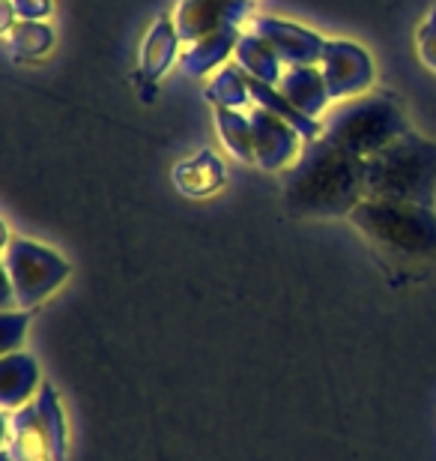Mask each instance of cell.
Listing matches in <instances>:
<instances>
[{
  "label": "cell",
  "instance_id": "obj_1",
  "mask_svg": "<svg viewBox=\"0 0 436 461\" xmlns=\"http://www.w3.org/2000/svg\"><path fill=\"white\" fill-rule=\"evenodd\" d=\"M365 198V159L341 150L323 135L305 144L299 159L287 168L284 210L290 216H350Z\"/></svg>",
  "mask_w": 436,
  "mask_h": 461
},
{
  "label": "cell",
  "instance_id": "obj_2",
  "mask_svg": "<svg viewBox=\"0 0 436 461\" xmlns=\"http://www.w3.org/2000/svg\"><path fill=\"white\" fill-rule=\"evenodd\" d=\"M368 198L436 207V141L415 129L365 159Z\"/></svg>",
  "mask_w": 436,
  "mask_h": 461
},
{
  "label": "cell",
  "instance_id": "obj_3",
  "mask_svg": "<svg viewBox=\"0 0 436 461\" xmlns=\"http://www.w3.org/2000/svg\"><path fill=\"white\" fill-rule=\"evenodd\" d=\"M379 252L404 261L436 258V210L406 201L365 198L347 216Z\"/></svg>",
  "mask_w": 436,
  "mask_h": 461
},
{
  "label": "cell",
  "instance_id": "obj_4",
  "mask_svg": "<svg viewBox=\"0 0 436 461\" xmlns=\"http://www.w3.org/2000/svg\"><path fill=\"white\" fill-rule=\"evenodd\" d=\"M410 123L392 96H361L341 105L323 123V138L359 159H370L374 153L392 144L397 135L410 132Z\"/></svg>",
  "mask_w": 436,
  "mask_h": 461
},
{
  "label": "cell",
  "instance_id": "obj_5",
  "mask_svg": "<svg viewBox=\"0 0 436 461\" xmlns=\"http://www.w3.org/2000/svg\"><path fill=\"white\" fill-rule=\"evenodd\" d=\"M4 273V309H36L69 279L72 267L49 246L6 234Z\"/></svg>",
  "mask_w": 436,
  "mask_h": 461
},
{
  "label": "cell",
  "instance_id": "obj_6",
  "mask_svg": "<svg viewBox=\"0 0 436 461\" xmlns=\"http://www.w3.org/2000/svg\"><path fill=\"white\" fill-rule=\"evenodd\" d=\"M4 447L15 461H67V417L51 384H42L33 402L13 411L4 429Z\"/></svg>",
  "mask_w": 436,
  "mask_h": 461
},
{
  "label": "cell",
  "instance_id": "obj_7",
  "mask_svg": "<svg viewBox=\"0 0 436 461\" xmlns=\"http://www.w3.org/2000/svg\"><path fill=\"white\" fill-rule=\"evenodd\" d=\"M254 138V165H261L263 171H281L299 159V129L287 123L284 117H278L266 108H252L248 114Z\"/></svg>",
  "mask_w": 436,
  "mask_h": 461
},
{
  "label": "cell",
  "instance_id": "obj_8",
  "mask_svg": "<svg viewBox=\"0 0 436 461\" xmlns=\"http://www.w3.org/2000/svg\"><path fill=\"white\" fill-rule=\"evenodd\" d=\"M323 78H326L329 96L332 99H347L356 94H365L374 81V63H370L368 51H361L359 45L335 40L326 42L323 51Z\"/></svg>",
  "mask_w": 436,
  "mask_h": 461
},
{
  "label": "cell",
  "instance_id": "obj_9",
  "mask_svg": "<svg viewBox=\"0 0 436 461\" xmlns=\"http://www.w3.org/2000/svg\"><path fill=\"white\" fill-rule=\"evenodd\" d=\"M254 36H261L284 67H314L326 51L323 36L305 31V27L275 22V18H254Z\"/></svg>",
  "mask_w": 436,
  "mask_h": 461
},
{
  "label": "cell",
  "instance_id": "obj_10",
  "mask_svg": "<svg viewBox=\"0 0 436 461\" xmlns=\"http://www.w3.org/2000/svg\"><path fill=\"white\" fill-rule=\"evenodd\" d=\"M180 33H176V22L168 15H159L147 33V40L141 45V72H138V85H141V94L147 87V96H153L159 78L168 72V67L176 60V51H180Z\"/></svg>",
  "mask_w": 436,
  "mask_h": 461
},
{
  "label": "cell",
  "instance_id": "obj_11",
  "mask_svg": "<svg viewBox=\"0 0 436 461\" xmlns=\"http://www.w3.org/2000/svg\"><path fill=\"white\" fill-rule=\"evenodd\" d=\"M42 390V377H40V363L15 350V354L0 357V408L4 411H18L27 402L36 399V393Z\"/></svg>",
  "mask_w": 436,
  "mask_h": 461
},
{
  "label": "cell",
  "instance_id": "obj_12",
  "mask_svg": "<svg viewBox=\"0 0 436 461\" xmlns=\"http://www.w3.org/2000/svg\"><path fill=\"white\" fill-rule=\"evenodd\" d=\"M278 90H281L302 114H308L314 120H317L323 114V108L332 103L326 78H323V72L317 67H287L281 81H278Z\"/></svg>",
  "mask_w": 436,
  "mask_h": 461
},
{
  "label": "cell",
  "instance_id": "obj_13",
  "mask_svg": "<svg viewBox=\"0 0 436 461\" xmlns=\"http://www.w3.org/2000/svg\"><path fill=\"white\" fill-rule=\"evenodd\" d=\"M225 180H227L225 162L212 150H200L198 156H189V159H182L174 168L176 189L189 198H207L225 186Z\"/></svg>",
  "mask_w": 436,
  "mask_h": 461
},
{
  "label": "cell",
  "instance_id": "obj_14",
  "mask_svg": "<svg viewBox=\"0 0 436 461\" xmlns=\"http://www.w3.org/2000/svg\"><path fill=\"white\" fill-rule=\"evenodd\" d=\"M4 36H6V51L18 60L42 58L54 45L51 27L42 22H15Z\"/></svg>",
  "mask_w": 436,
  "mask_h": 461
},
{
  "label": "cell",
  "instance_id": "obj_15",
  "mask_svg": "<svg viewBox=\"0 0 436 461\" xmlns=\"http://www.w3.org/2000/svg\"><path fill=\"white\" fill-rule=\"evenodd\" d=\"M216 120L221 129V144L227 147V153L236 156L239 162H254V138L248 117L234 112V108H218Z\"/></svg>",
  "mask_w": 436,
  "mask_h": 461
},
{
  "label": "cell",
  "instance_id": "obj_16",
  "mask_svg": "<svg viewBox=\"0 0 436 461\" xmlns=\"http://www.w3.org/2000/svg\"><path fill=\"white\" fill-rule=\"evenodd\" d=\"M27 324H31V312L27 309L22 312L4 309V315H0V350L4 354H15L18 345L24 342Z\"/></svg>",
  "mask_w": 436,
  "mask_h": 461
},
{
  "label": "cell",
  "instance_id": "obj_17",
  "mask_svg": "<svg viewBox=\"0 0 436 461\" xmlns=\"http://www.w3.org/2000/svg\"><path fill=\"white\" fill-rule=\"evenodd\" d=\"M419 54L424 60V67L436 72V13L424 22V27L419 31Z\"/></svg>",
  "mask_w": 436,
  "mask_h": 461
},
{
  "label": "cell",
  "instance_id": "obj_18",
  "mask_svg": "<svg viewBox=\"0 0 436 461\" xmlns=\"http://www.w3.org/2000/svg\"><path fill=\"white\" fill-rule=\"evenodd\" d=\"M18 22H42L51 13V0H9Z\"/></svg>",
  "mask_w": 436,
  "mask_h": 461
},
{
  "label": "cell",
  "instance_id": "obj_19",
  "mask_svg": "<svg viewBox=\"0 0 436 461\" xmlns=\"http://www.w3.org/2000/svg\"><path fill=\"white\" fill-rule=\"evenodd\" d=\"M0 461H15V456H13V453H9V449L4 447V456H0Z\"/></svg>",
  "mask_w": 436,
  "mask_h": 461
}]
</instances>
